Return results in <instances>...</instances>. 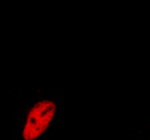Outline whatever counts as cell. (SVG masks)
<instances>
[{
	"mask_svg": "<svg viewBox=\"0 0 150 140\" xmlns=\"http://www.w3.org/2000/svg\"><path fill=\"white\" fill-rule=\"evenodd\" d=\"M56 105L51 100H43L35 104L28 115L25 127L23 130V138L25 140H35L36 138H39L53 120Z\"/></svg>",
	"mask_w": 150,
	"mask_h": 140,
	"instance_id": "obj_1",
	"label": "cell"
}]
</instances>
